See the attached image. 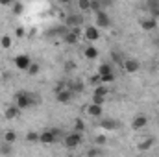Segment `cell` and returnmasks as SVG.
Masks as SVG:
<instances>
[{"mask_svg": "<svg viewBox=\"0 0 159 157\" xmlns=\"http://www.w3.org/2000/svg\"><path fill=\"white\" fill-rule=\"evenodd\" d=\"M15 105L19 109H26V107H32V105H37V98H34L30 92H19L15 96Z\"/></svg>", "mask_w": 159, "mask_h": 157, "instance_id": "obj_1", "label": "cell"}, {"mask_svg": "<svg viewBox=\"0 0 159 157\" xmlns=\"http://www.w3.org/2000/svg\"><path fill=\"white\" fill-rule=\"evenodd\" d=\"M83 142V135L81 133H76V131H70V133H67L65 137H63V144L67 146V148H78L80 144Z\"/></svg>", "mask_w": 159, "mask_h": 157, "instance_id": "obj_2", "label": "cell"}, {"mask_svg": "<svg viewBox=\"0 0 159 157\" xmlns=\"http://www.w3.org/2000/svg\"><path fill=\"white\" fill-rule=\"evenodd\" d=\"M83 24V15L81 13H69L65 17V26L69 30H74V28H80Z\"/></svg>", "mask_w": 159, "mask_h": 157, "instance_id": "obj_3", "label": "cell"}, {"mask_svg": "<svg viewBox=\"0 0 159 157\" xmlns=\"http://www.w3.org/2000/svg\"><path fill=\"white\" fill-rule=\"evenodd\" d=\"M122 69H124L126 74H135V72L141 69V63H139V59H135V57H126L124 63H122Z\"/></svg>", "mask_w": 159, "mask_h": 157, "instance_id": "obj_4", "label": "cell"}, {"mask_svg": "<svg viewBox=\"0 0 159 157\" xmlns=\"http://www.w3.org/2000/svg\"><path fill=\"white\" fill-rule=\"evenodd\" d=\"M94 17H96V28H109L111 26V19H109V15L104 9L94 13Z\"/></svg>", "mask_w": 159, "mask_h": 157, "instance_id": "obj_5", "label": "cell"}, {"mask_svg": "<svg viewBox=\"0 0 159 157\" xmlns=\"http://www.w3.org/2000/svg\"><path fill=\"white\" fill-rule=\"evenodd\" d=\"M80 34H81V30H80V28L69 30V32L63 35V41H65V44H78V43H80Z\"/></svg>", "mask_w": 159, "mask_h": 157, "instance_id": "obj_6", "label": "cell"}, {"mask_svg": "<svg viewBox=\"0 0 159 157\" xmlns=\"http://www.w3.org/2000/svg\"><path fill=\"white\" fill-rule=\"evenodd\" d=\"M30 65H32L30 56L20 54V56H17V57H15V67H17L19 70H28V69H30Z\"/></svg>", "mask_w": 159, "mask_h": 157, "instance_id": "obj_7", "label": "cell"}, {"mask_svg": "<svg viewBox=\"0 0 159 157\" xmlns=\"http://www.w3.org/2000/svg\"><path fill=\"white\" fill-rule=\"evenodd\" d=\"M100 128L106 129V131H115V129L120 128V122L115 120V118H102L100 120Z\"/></svg>", "mask_w": 159, "mask_h": 157, "instance_id": "obj_8", "label": "cell"}, {"mask_svg": "<svg viewBox=\"0 0 159 157\" xmlns=\"http://www.w3.org/2000/svg\"><path fill=\"white\" fill-rule=\"evenodd\" d=\"M83 35H85V39L89 41V43H94V41L100 39V30L96 26H87L83 30Z\"/></svg>", "mask_w": 159, "mask_h": 157, "instance_id": "obj_9", "label": "cell"}, {"mask_svg": "<svg viewBox=\"0 0 159 157\" xmlns=\"http://www.w3.org/2000/svg\"><path fill=\"white\" fill-rule=\"evenodd\" d=\"M146 124H148V117H146V115H137V117L131 120V129L139 131V129H143Z\"/></svg>", "mask_w": 159, "mask_h": 157, "instance_id": "obj_10", "label": "cell"}, {"mask_svg": "<svg viewBox=\"0 0 159 157\" xmlns=\"http://www.w3.org/2000/svg\"><path fill=\"white\" fill-rule=\"evenodd\" d=\"M85 113H87L89 117H93V118H100L102 115H104V109H102V105L89 104V105H87V109H85Z\"/></svg>", "mask_w": 159, "mask_h": 157, "instance_id": "obj_11", "label": "cell"}, {"mask_svg": "<svg viewBox=\"0 0 159 157\" xmlns=\"http://www.w3.org/2000/svg\"><path fill=\"white\" fill-rule=\"evenodd\" d=\"M154 144H156V139H154V137H146V139H143V141L137 142V150H139V152H146V150H150Z\"/></svg>", "mask_w": 159, "mask_h": 157, "instance_id": "obj_12", "label": "cell"}, {"mask_svg": "<svg viewBox=\"0 0 159 157\" xmlns=\"http://www.w3.org/2000/svg\"><path fill=\"white\" fill-rule=\"evenodd\" d=\"M67 89H69L72 94H74V92H81V91L85 89V83H83L81 79L76 78V79H72V81H69V83H67Z\"/></svg>", "mask_w": 159, "mask_h": 157, "instance_id": "obj_13", "label": "cell"}, {"mask_svg": "<svg viewBox=\"0 0 159 157\" xmlns=\"http://www.w3.org/2000/svg\"><path fill=\"white\" fill-rule=\"evenodd\" d=\"M39 142H43V144H52V142H56V137H54V133L50 129H44V131L39 133Z\"/></svg>", "mask_w": 159, "mask_h": 157, "instance_id": "obj_14", "label": "cell"}, {"mask_svg": "<svg viewBox=\"0 0 159 157\" xmlns=\"http://www.w3.org/2000/svg\"><path fill=\"white\" fill-rule=\"evenodd\" d=\"M72 96H74V94H72L69 89H63L61 92H57V94H56V100H57L59 104H69V102L72 100Z\"/></svg>", "mask_w": 159, "mask_h": 157, "instance_id": "obj_15", "label": "cell"}, {"mask_svg": "<svg viewBox=\"0 0 159 157\" xmlns=\"http://www.w3.org/2000/svg\"><path fill=\"white\" fill-rule=\"evenodd\" d=\"M19 113H20V109H19L15 104H11V105H7V107H6L4 117H6V120H13V118L19 117Z\"/></svg>", "mask_w": 159, "mask_h": 157, "instance_id": "obj_16", "label": "cell"}, {"mask_svg": "<svg viewBox=\"0 0 159 157\" xmlns=\"http://www.w3.org/2000/svg\"><path fill=\"white\" fill-rule=\"evenodd\" d=\"M141 26H143V30L152 32V30L157 28V20H156L154 17H148V19H143V20H141Z\"/></svg>", "mask_w": 159, "mask_h": 157, "instance_id": "obj_17", "label": "cell"}, {"mask_svg": "<svg viewBox=\"0 0 159 157\" xmlns=\"http://www.w3.org/2000/svg\"><path fill=\"white\" fill-rule=\"evenodd\" d=\"M83 56H85V59H96L98 57V48L94 46V44H89V46H85V50H83Z\"/></svg>", "mask_w": 159, "mask_h": 157, "instance_id": "obj_18", "label": "cell"}, {"mask_svg": "<svg viewBox=\"0 0 159 157\" xmlns=\"http://www.w3.org/2000/svg\"><path fill=\"white\" fill-rule=\"evenodd\" d=\"M98 74H100V78L115 76V74H113V69H111V65H109V63H102V65L98 67Z\"/></svg>", "mask_w": 159, "mask_h": 157, "instance_id": "obj_19", "label": "cell"}, {"mask_svg": "<svg viewBox=\"0 0 159 157\" xmlns=\"http://www.w3.org/2000/svg\"><path fill=\"white\" fill-rule=\"evenodd\" d=\"M93 94L94 96H100V98H107L109 96V89L106 85H98V87H94V92Z\"/></svg>", "mask_w": 159, "mask_h": 157, "instance_id": "obj_20", "label": "cell"}, {"mask_svg": "<svg viewBox=\"0 0 159 157\" xmlns=\"http://www.w3.org/2000/svg\"><path fill=\"white\" fill-rule=\"evenodd\" d=\"M17 141V133L13 131V129H7L6 133H4V142H7V144H13Z\"/></svg>", "mask_w": 159, "mask_h": 157, "instance_id": "obj_21", "label": "cell"}, {"mask_svg": "<svg viewBox=\"0 0 159 157\" xmlns=\"http://www.w3.org/2000/svg\"><path fill=\"white\" fill-rule=\"evenodd\" d=\"M111 59H113V63H117V65H120V67H122V63H124V59H126V57H124L120 52H117V50H115V52H111Z\"/></svg>", "mask_w": 159, "mask_h": 157, "instance_id": "obj_22", "label": "cell"}, {"mask_svg": "<svg viewBox=\"0 0 159 157\" xmlns=\"http://www.w3.org/2000/svg\"><path fill=\"white\" fill-rule=\"evenodd\" d=\"M72 131H76V133H83L85 131V122L81 120V118H76L74 120V129Z\"/></svg>", "mask_w": 159, "mask_h": 157, "instance_id": "obj_23", "label": "cell"}, {"mask_svg": "<svg viewBox=\"0 0 159 157\" xmlns=\"http://www.w3.org/2000/svg\"><path fill=\"white\" fill-rule=\"evenodd\" d=\"M26 141L28 142H39V133L37 131H28L26 133Z\"/></svg>", "mask_w": 159, "mask_h": 157, "instance_id": "obj_24", "label": "cell"}, {"mask_svg": "<svg viewBox=\"0 0 159 157\" xmlns=\"http://www.w3.org/2000/svg\"><path fill=\"white\" fill-rule=\"evenodd\" d=\"M0 46L2 48H11V37L9 35H2L0 37Z\"/></svg>", "mask_w": 159, "mask_h": 157, "instance_id": "obj_25", "label": "cell"}, {"mask_svg": "<svg viewBox=\"0 0 159 157\" xmlns=\"http://www.w3.org/2000/svg\"><path fill=\"white\" fill-rule=\"evenodd\" d=\"M0 154H2V155H9V154H11V144L2 142V144H0Z\"/></svg>", "mask_w": 159, "mask_h": 157, "instance_id": "obj_26", "label": "cell"}, {"mask_svg": "<svg viewBox=\"0 0 159 157\" xmlns=\"http://www.w3.org/2000/svg\"><path fill=\"white\" fill-rule=\"evenodd\" d=\"M106 142H107V137H106V135H96V137H94V144H96V146H104Z\"/></svg>", "mask_w": 159, "mask_h": 157, "instance_id": "obj_27", "label": "cell"}, {"mask_svg": "<svg viewBox=\"0 0 159 157\" xmlns=\"http://www.w3.org/2000/svg\"><path fill=\"white\" fill-rule=\"evenodd\" d=\"M78 7H80V11H87V9H91V2L89 0H80Z\"/></svg>", "mask_w": 159, "mask_h": 157, "instance_id": "obj_28", "label": "cell"}, {"mask_svg": "<svg viewBox=\"0 0 159 157\" xmlns=\"http://www.w3.org/2000/svg\"><path fill=\"white\" fill-rule=\"evenodd\" d=\"M37 72H39V63H34V61H32V65H30V69H28V74H30V76H35Z\"/></svg>", "mask_w": 159, "mask_h": 157, "instance_id": "obj_29", "label": "cell"}, {"mask_svg": "<svg viewBox=\"0 0 159 157\" xmlns=\"http://www.w3.org/2000/svg\"><path fill=\"white\" fill-rule=\"evenodd\" d=\"M91 9H93L94 13H98V11H102V2H98V0H94V2H91Z\"/></svg>", "mask_w": 159, "mask_h": 157, "instance_id": "obj_30", "label": "cell"}, {"mask_svg": "<svg viewBox=\"0 0 159 157\" xmlns=\"http://www.w3.org/2000/svg\"><path fill=\"white\" fill-rule=\"evenodd\" d=\"M11 6H13V13H15V15L22 13V9H24V6H22L20 2H15V4H11Z\"/></svg>", "mask_w": 159, "mask_h": 157, "instance_id": "obj_31", "label": "cell"}, {"mask_svg": "<svg viewBox=\"0 0 159 157\" xmlns=\"http://www.w3.org/2000/svg\"><path fill=\"white\" fill-rule=\"evenodd\" d=\"M91 83H93V85H96V87H98V85H102V78H100V74H98V72L91 76Z\"/></svg>", "mask_w": 159, "mask_h": 157, "instance_id": "obj_32", "label": "cell"}, {"mask_svg": "<svg viewBox=\"0 0 159 157\" xmlns=\"http://www.w3.org/2000/svg\"><path fill=\"white\" fill-rule=\"evenodd\" d=\"M15 35H17V37H24V35H26V30H24L22 26H17V28H15Z\"/></svg>", "mask_w": 159, "mask_h": 157, "instance_id": "obj_33", "label": "cell"}, {"mask_svg": "<svg viewBox=\"0 0 159 157\" xmlns=\"http://www.w3.org/2000/svg\"><path fill=\"white\" fill-rule=\"evenodd\" d=\"M98 155H100V150H98L96 146H94V148H91V150L87 152V157H98Z\"/></svg>", "mask_w": 159, "mask_h": 157, "instance_id": "obj_34", "label": "cell"}, {"mask_svg": "<svg viewBox=\"0 0 159 157\" xmlns=\"http://www.w3.org/2000/svg\"><path fill=\"white\" fill-rule=\"evenodd\" d=\"M106 102V98H100V96H94L93 94V104H96V105H102Z\"/></svg>", "mask_w": 159, "mask_h": 157, "instance_id": "obj_35", "label": "cell"}, {"mask_svg": "<svg viewBox=\"0 0 159 157\" xmlns=\"http://www.w3.org/2000/svg\"><path fill=\"white\" fill-rule=\"evenodd\" d=\"M50 131H52V133H54V137H56V139H57V137H61V135H63V131H61V129H59V128H50Z\"/></svg>", "mask_w": 159, "mask_h": 157, "instance_id": "obj_36", "label": "cell"}, {"mask_svg": "<svg viewBox=\"0 0 159 157\" xmlns=\"http://www.w3.org/2000/svg\"><path fill=\"white\" fill-rule=\"evenodd\" d=\"M154 43H156V44L159 46V37H156V39H154Z\"/></svg>", "mask_w": 159, "mask_h": 157, "instance_id": "obj_37", "label": "cell"}, {"mask_svg": "<svg viewBox=\"0 0 159 157\" xmlns=\"http://www.w3.org/2000/svg\"><path fill=\"white\" fill-rule=\"evenodd\" d=\"M157 26H159V20H157Z\"/></svg>", "mask_w": 159, "mask_h": 157, "instance_id": "obj_38", "label": "cell"}, {"mask_svg": "<svg viewBox=\"0 0 159 157\" xmlns=\"http://www.w3.org/2000/svg\"><path fill=\"white\" fill-rule=\"evenodd\" d=\"M157 124H159V118H157Z\"/></svg>", "mask_w": 159, "mask_h": 157, "instance_id": "obj_39", "label": "cell"}, {"mask_svg": "<svg viewBox=\"0 0 159 157\" xmlns=\"http://www.w3.org/2000/svg\"><path fill=\"white\" fill-rule=\"evenodd\" d=\"M157 59H159V56H157Z\"/></svg>", "mask_w": 159, "mask_h": 157, "instance_id": "obj_40", "label": "cell"}]
</instances>
